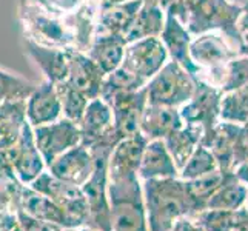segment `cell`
<instances>
[{
  "instance_id": "17",
  "label": "cell",
  "mask_w": 248,
  "mask_h": 231,
  "mask_svg": "<svg viewBox=\"0 0 248 231\" xmlns=\"http://www.w3.org/2000/svg\"><path fill=\"white\" fill-rule=\"evenodd\" d=\"M63 117L62 102L53 82L44 80L27 99V121L32 128L53 123Z\"/></svg>"
},
{
  "instance_id": "23",
  "label": "cell",
  "mask_w": 248,
  "mask_h": 231,
  "mask_svg": "<svg viewBox=\"0 0 248 231\" xmlns=\"http://www.w3.org/2000/svg\"><path fill=\"white\" fill-rule=\"evenodd\" d=\"M139 177L140 181L179 177V168L162 139L148 140L139 167Z\"/></svg>"
},
{
  "instance_id": "42",
  "label": "cell",
  "mask_w": 248,
  "mask_h": 231,
  "mask_svg": "<svg viewBox=\"0 0 248 231\" xmlns=\"http://www.w3.org/2000/svg\"><path fill=\"white\" fill-rule=\"evenodd\" d=\"M171 231H203V230L193 219H181L179 222H176V225Z\"/></svg>"
},
{
  "instance_id": "41",
  "label": "cell",
  "mask_w": 248,
  "mask_h": 231,
  "mask_svg": "<svg viewBox=\"0 0 248 231\" xmlns=\"http://www.w3.org/2000/svg\"><path fill=\"white\" fill-rule=\"evenodd\" d=\"M17 227V215L13 211H0V231H13Z\"/></svg>"
},
{
  "instance_id": "22",
  "label": "cell",
  "mask_w": 248,
  "mask_h": 231,
  "mask_svg": "<svg viewBox=\"0 0 248 231\" xmlns=\"http://www.w3.org/2000/svg\"><path fill=\"white\" fill-rule=\"evenodd\" d=\"M23 46L27 54L37 63V66L45 74V79L54 85L65 82L68 77V65H70V49L46 48L23 39Z\"/></svg>"
},
{
  "instance_id": "8",
  "label": "cell",
  "mask_w": 248,
  "mask_h": 231,
  "mask_svg": "<svg viewBox=\"0 0 248 231\" xmlns=\"http://www.w3.org/2000/svg\"><path fill=\"white\" fill-rule=\"evenodd\" d=\"M0 164L13 168L23 185L32 184L46 169L45 160L34 140V131L30 122L25 125L19 142L10 148L0 150Z\"/></svg>"
},
{
  "instance_id": "26",
  "label": "cell",
  "mask_w": 248,
  "mask_h": 231,
  "mask_svg": "<svg viewBox=\"0 0 248 231\" xmlns=\"http://www.w3.org/2000/svg\"><path fill=\"white\" fill-rule=\"evenodd\" d=\"M27 121V100L0 104V150L19 142Z\"/></svg>"
},
{
  "instance_id": "11",
  "label": "cell",
  "mask_w": 248,
  "mask_h": 231,
  "mask_svg": "<svg viewBox=\"0 0 248 231\" xmlns=\"http://www.w3.org/2000/svg\"><path fill=\"white\" fill-rule=\"evenodd\" d=\"M170 61L168 51L160 37H147L126 44L122 68L148 83Z\"/></svg>"
},
{
  "instance_id": "1",
  "label": "cell",
  "mask_w": 248,
  "mask_h": 231,
  "mask_svg": "<svg viewBox=\"0 0 248 231\" xmlns=\"http://www.w3.org/2000/svg\"><path fill=\"white\" fill-rule=\"evenodd\" d=\"M99 10L96 0H85L73 11L57 10L46 0H17V20L25 40L88 53L96 37Z\"/></svg>"
},
{
  "instance_id": "16",
  "label": "cell",
  "mask_w": 248,
  "mask_h": 231,
  "mask_svg": "<svg viewBox=\"0 0 248 231\" xmlns=\"http://www.w3.org/2000/svg\"><path fill=\"white\" fill-rule=\"evenodd\" d=\"M68 54H70V65H68L66 82L73 88L83 92L90 100L100 97L107 74L87 53L70 49Z\"/></svg>"
},
{
  "instance_id": "21",
  "label": "cell",
  "mask_w": 248,
  "mask_h": 231,
  "mask_svg": "<svg viewBox=\"0 0 248 231\" xmlns=\"http://www.w3.org/2000/svg\"><path fill=\"white\" fill-rule=\"evenodd\" d=\"M148 139L142 133L121 140L113 150L108 162V177L122 174H139V167Z\"/></svg>"
},
{
  "instance_id": "46",
  "label": "cell",
  "mask_w": 248,
  "mask_h": 231,
  "mask_svg": "<svg viewBox=\"0 0 248 231\" xmlns=\"http://www.w3.org/2000/svg\"><path fill=\"white\" fill-rule=\"evenodd\" d=\"M241 54L245 56V57L248 59V42H245V44L242 45V48H241Z\"/></svg>"
},
{
  "instance_id": "2",
  "label": "cell",
  "mask_w": 248,
  "mask_h": 231,
  "mask_svg": "<svg viewBox=\"0 0 248 231\" xmlns=\"http://www.w3.org/2000/svg\"><path fill=\"white\" fill-rule=\"evenodd\" d=\"M150 231H171L181 219H193L196 208L181 177L142 181Z\"/></svg>"
},
{
  "instance_id": "30",
  "label": "cell",
  "mask_w": 248,
  "mask_h": 231,
  "mask_svg": "<svg viewBox=\"0 0 248 231\" xmlns=\"http://www.w3.org/2000/svg\"><path fill=\"white\" fill-rule=\"evenodd\" d=\"M248 185L241 182L234 173H225L224 182L211 196L207 210H239L247 205Z\"/></svg>"
},
{
  "instance_id": "50",
  "label": "cell",
  "mask_w": 248,
  "mask_h": 231,
  "mask_svg": "<svg viewBox=\"0 0 248 231\" xmlns=\"http://www.w3.org/2000/svg\"><path fill=\"white\" fill-rule=\"evenodd\" d=\"M245 207H247V210H248V198H247V205H245Z\"/></svg>"
},
{
  "instance_id": "31",
  "label": "cell",
  "mask_w": 248,
  "mask_h": 231,
  "mask_svg": "<svg viewBox=\"0 0 248 231\" xmlns=\"http://www.w3.org/2000/svg\"><path fill=\"white\" fill-rule=\"evenodd\" d=\"M225 173H222L220 169L215 171V173L202 176L199 179H193V181H185L188 193L191 196V200L196 208V216L199 213L207 210V205L211 199V196L217 191V188L224 182ZM194 216V217H196Z\"/></svg>"
},
{
  "instance_id": "33",
  "label": "cell",
  "mask_w": 248,
  "mask_h": 231,
  "mask_svg": "<svg viewBox=\"0 0 248 231\" xmlns=\"http://www.w3.org/2000/svg\"><path fill=\"white\" fill-rule=\"evenodd\" d=\"M147 82L139 79L138 76L128 73L122 66H119L117 70L105 76L104 87H102L100 99L108 102L111 97H114L119 92H130V91H139L145 88Z\"/></svg>"
},
{
  "instance_id": "14",
  "label": "cell",
  "mask_w": 248,
  "mask_h": 231,
  "mask_svg": "<svg viewBox=\"0 0 248 231\" xmlns=\"http://www.w3.org/2000/svg\"><path fill=\"white\" fill-rule=\"evenodd\" d=\"M107 104L113 109L114 130L122 140L140 133V119L148 104L147 90L119 92Z\"/></svg>"
},
{
  "instance_id": "32",
  "label": "cell",
  "mask_w": 248,
  "mask_h": 231,
  "mask_svg": "<svg viewBox=\"0 0 248 231\" xmlns=\"http://www.w3.org/2000/svg\"><path fill=\"white\" fill-rule=\"evenodd\" d=\"M220 121L236 125L248 123V85L222 96Z\"/></svg>"
},
{
  "instance_id": "27",
  "label": "cell",
  "mask_w": 248,
  "mask_h": 231,
  "mask_svg": "<svg viewBox=\"0 0 248 231\" xmlns=\"http://www.w3.org/2000/svg\"><path fill=\"white\" fill-rule=\"evenodd\" d=\"M167 11L157 3L147 2L145 0L143 6L136 15L133 25L125 34L126 44L131 42L147 39V37H160L162 31L165 27Z\"/></svg>"
},
{
  "instance_id": "47",
  "label": "cell",
  "mask_w": 248,
  "mask_h": 231,
  "mask_svg": "<svg viewBox=\"0 0 248 231\" xmlns=\"http://www.w3.org/2000/svg\"><path fill=\"white\" fill-rule=\"evenodd\" d=\"M78 231H97V230H93V228H90V227H85V225H83V227H79Z\"/></svg>"
},
{
  "instance_id": "9",
  "label": "cell",
  "mask_w": 248,
  "mask_h": 231,
  "mask_svg": "<svg viewBox=\"0 0 248 231\" xmlns=\"http://www.w3.org/2000/svg\"><path fill=\"white\" fill-rule=\"evenodd\" d=\"M222 96L224 92L219 88L211 87L205 82H198V88L193 97L179 108L186 125H196L203 130L205 136L202 145L210 139V136L220 122Z\"/></svg>"
},
{
  "instance_id": "49",
  "label": "cell",
  "mask_w": 248,
  "mask_h": 231,
  "mask_svg": "<svg viewBox=\"0 0 248 231\" xmlns=\"http://www.w3.org/2000/svg\"><path fill=\"white\" fill-rule=\"evenodd\" d=\"M13 231H22V230H20V228H19V225H17V227H16V228H14V230H13Z\"/></svg>"
},
{
  "instance_id": "48",
  "label": "cell",
  "mask_w": 248,
  "mask_h": 231,
  "mask_svg": "<svg viewBox=\"0 0 248 231\" xmlns=\"http://www.w3.org/2000/svg\"><path fill=\"white\" fill-rule=\"evenodd\" d=\"M61 231H78V228H62Z\"/></svg>"
},
{
  "instance_id": "43",
  "label": "cell",
  "mask_w": 248,
  "mask_h": 231,
  "mask_svg": "<svg viewBox=\"0 0 248 231\" xmlns=\"http://www.w3.org/2000/svg\"><path fill=\"white\" fill-rule=\"evenodd\" d=\"M239 31H241V36L244 39V42H248V3H247V8L242 14V17L239 19Z\"/></svg>"
},
{
  "instance_id": "24",
  "label": "cell",
  "mask_w": 248,
  "mask_h": 231,
  "mask_svg": "<svg viewBox=\"0 0 248 231\" xmlns=\"http://www.w3.org/2000/svg\"><path fill=\"white\" fill-rule=\"evenodd\" d=\"M143 3L145 0H130V2L121 5L99 10L96 36L99 34H116V36L125 37Z\"/></svg>"
},
{
  "instance_id": "18",
  "label": "cell",
  "mask_w": 248,
  "mask_h": 231,
  "mask_svg": "<svg viewBox=\"0 0 248 231\" xmlns=\"http://www.w3.org/2000/svg\"><path fill=\"white\" fill-rule=\"evenodd\" d=\"M17 211H23L25 215L31 217L61 225L63 228H79V225L57 203H54L48 196L36 191L30 185H23L22 188Z\"/></svg>"
},
{
  "instance_id": "12",
  "label": "cell",
  "mask_w": 248,
  "mask_h": 231,
  "mask_svg": "<svg viewBox=\"0 0 248 231\" xmlns=\"http://www.w3.org/2000/svg\"><path fill=\"white\" fill-rule=\"evenodd\" d=\"M32 131L34 140H36L37 148L45 160L46 168L59 156H62L65 151L82 143V133L79 123L65 117L59 119L53 123L32 128Z\"/></svg>"
},
{
  "instance_id": "19",
  "label": "cell",
  "mask_w": 248,
  "mask_h": 231,
  "mask_svg": "<svg viewBox=\"0 0 248 231\" xmlns=\"http://www.w3.org/2000/svg\"><path fill=\"white\" fill-rule=\"evenodd\" d=\"M160 39L164 42L171 61L179 62L188 73H191V76L196 80H198L199 70H198V66L193 63L190 57V45H191L193 36L174 14L167 13L165 27L160 34Z\"/></svg>"
},
{
  "instance_id": "37",
  "label": "cell",
  "mask_w": 248,
  "mask_h": 231,
  "mask_svg": "<svg viewBox=\"0 0 248 231\" xmlns=\"http://www.w3.org/2000/svg\"><path fill=\"white\" fill-rule=\"evenodd\" d=\"M36 88L32 82L0 68V102L27 100Z\"/></svg>"
},
{
  "instance_id": "20",
  "label": "cell",
  "mask_w": 248,
  "mask_h": 231,
  "mask_svg": "<svg viewBox=\"0 0 248 231\" xmlns=\"http://www.w3.org/2000/svg\"><path fill=\"white\" fill-rule=\"evenodd\" d=\"M184 125L185 122L179 108L147 104L140 119V133L148 140H164L171 133L177 131Z\"/></svg>"
},
{
  "instance_id": "13",
  "label": "cell",
  "mask_w": 248,
  "mask_h": 231,
  "mask_svg": "<svg viewBox=\"0 0 248 231\" xmlns=\"http://www.w3.org/2000/svg\"><path fill=\"white\" fill-rule=\"evenodd\" d=\"M79 128L82 133V143L88 148L99 142L117 145L122 140L114 130L113 109L100 97L90 100L79 122Z\"/></svg>"
},
{
  "instance_id": "28",
  "label": "cell",
  "mask_w": 248,
  "mask_h": 231,
  "mask_svg": "<svg viewBox=\"0 0 248 231\" xmlns=\"http://www.w3.org/2000/svg\"><path fill=\"white\" fill-rule=\"evenodd\" d=\"M203 130L201 126L196 125H184L182 128H179L177 131L171 133L168 138L164 139L167 148L173 157L176 167L179 168V173L185 167V164L190 157L193 156V153L198 150L199 145L203 142Z\"/></svg>"
},
{
  "instance_id": "36",
  "label": "cell",
  "mask_w": 248,
  "mask_h": 231,
  "mask_svg": "<svg viewBox=\"0 0 248 231\" xmlns=\"http://www.w3.org/2000/svg\"><path fill=\"white\" fill-rule=\"evenodd\" d=\"M23 184L17 179L13 168L0 164V211L17 213Z\"/></svg>"
},
{
  "instance_id": "10",
  "label": "cell",
  "mask_w": 248,
  "mask_h": 231,
  "mask_svg": "<svg viewBox=\"0 0 248 231\" xmlns=\"http://www.w3.org/2000/svg\"><path fill=\"white\" fill-rule=\"evenodd\" d=\"M30 186L34 188L36 191L48 196L79 227L85 225L88 217V203L80 186L61 181V179L51 174L48 169H45L36 181L30 184Z\"/></svg>"
},
{
  "instance_id": "4",
  "label": "cell",
  "mask_w": 248,
  "mask_h": 231,
  "mask_svg": "<svg viewBox=\"0 0 248 231\" xmlns=\"http://www.w3.org/2000/svg\"><path fill=\"white\" fill-rule=\"evenodd\" d=\"M108 196L113 231H150L139 174L108 177Z\"/></svg>"
},
{
  "instance_id": "51",
  "label": "cell",
  "mask_w": 248,
  "mask_h": 231,
  "mask_svg": "<svg viewBox=\"0 0 248 231\" xmlns=\"http://www.w3.org/2000/svg\"><path fill=\"white\" fill-rule=\"evenodd\" d=\"M46 2H53V0H46Z\"/></svg>"
},
{
  "instance_id": "44",
  "label": "cell",
  "mask_w": 248,
  "mask_h": 231,
  "mask_svg": "<svg viewBox=\"0 0 248 231\" xmlns=\"http://www.w3.org/2000/svg\"><path fill=\"white\" fill-rule=\"evenodd\" d=\"M234 174H236V177L239 179V181L244 182L245 185H248V160L244 162V164H241L234 169Z\"/></svg>"
},
{
  "instance_id": "5",
  "label": "cell",
  "mask_w": 248,
  "mask_h": 231,
  "mask_svg": "<svg viewBox=\"0 0 248 231\" xmlns=\"http://www.w3.org/2000/svg\"><path fill=\"white\" fill-rule=\"evenodd\" d=\"M241 56L224 34L217 31L194 36L190 45V57L199 70V82H205L220 90L227 65Z\"/></svg>"
},
{
  "instance_id": "3",
  "label": "cell",
  "mask_w": 248,
  "mask_h": 231,
  "mask_svg": "<svg viewBox=\"0 0 248 231\" xmlns=\"http://www.w3.org/2000/svg\"><path fill=\"white\" fill-rule=\"evenodd\" d=\"M245 8L247 5H236L230 0H194L184 8L177 19L185 25L193 37L217 31L241 51L245 42L237 23Z\"/></svg>"
},
{
  "instance_id": "25",
  "label": "cell",
  "mask_w": 248,
  "mask_h": 231,
  "mask_svg": "<svg viewBox=\"0 0 248 231\" xmlns=\"http://www.w3.org/2000/svg\"><path fill=\"white\" fill-rule=\"evenodd\" d=\"M125 48V37L116 34H99L94 37L87 54L102 68V71L109 74L122 65Z\"/></svg>"
},
{
  "instance_id": "40",
  "label": "cell",
  "mask_w": 248,
  "mask_h": 231,
  "mask_svg": "<svg viewBox=\"0 0 248 231\" xmlns=\"http://www.w3.org/2000/svg\"><path fill=\"white\" fill-rule=\"evenodd\" d=\"M17 225L22 231H61L63 227L49 224V222L39 220L36 217H31L28 215H25L23 211H17Z\"/></svg>"
},
{
  "instance_id": "34",
  "label": "cell",
  "mask_w": 248,
  "mask_h": 231,
  "mask_svg": "<svg viewBox=\"0 0 248 231\" xmlns=\"http://www.w3.org/2000/svg\"><path fill=\"white\" fill-rule=\"evenodd\" d=\"M217 169H219V164L216 157L213 156L211 150L203 147V145H199L198 150L190 157V160L181 169L179 177L184 179V181H193V179H199L202 176L215 173Z\"/></svg>"
},
{
  "instance_id": "52",
  "label": "cell",
  "mask_w": 248,
  "mask_h": 231,
  "mask_svg": "<svg viewBox=\"0 0 248 231\" xmlns=\"http://www.w3.org/2000/svg\"><path fill=\"white\" fill-rule=\"evenodd\" d=\"M0 104H2V102H0Z\"/></svg>"
},
{
  "instance_id": "29",
  "label": "cell",
  "mask_w": 248,
  "mask_h": 231,
  "mask_svg": "<svg viewBox=\"0 0 248 231\" xmlns=\"http://www.w3.org/2000/svg\"><path fill=\"white\" fill-rule=\"evenodd\" d=\"M203 231H248V210H205L193 217Z\"/></svg>"
},
{
  "instance_id": "6",
  "label": "cell",
  "mask_w": 248,
  "mask_h": 231,
  "mask_svg": "<svg viewBox=\"0 0 248 231\" xmlns=\"http://www.w3.org/2000/svg\"><path fill=\"white\" fill-rule=\"evenodd\" d=\"M90 150L94 156V171L90 181L82 186L88 203V217L85 227L97 231H113L108 196V162L114 148L107 145H93Z\"/></svg>"
},
{
  "instance_id": "39",
  "label": "cell",
  "mask_w": 248,
  "mask_h": 231,
  "mask_svg": "<svg viewBox=\"0 0 248 231\" xmlns=\"http://www.w3.org/2000/svg\"><path fill=\"white\" fill-rule=\"evenodd\" d=\"M230 126H232V136H233L234 169H236L239 165L248 160V123L247 125L230 123Z\"/></svg>"
},
{
  "instance_id": "45",
  "label": "cell",
  "mask_w": 248,
  "mask_h": 231,
  "mask_svg": "<svg viewBox=\"0 0 248 231\" xmlns=\"http://www.w3.org/2000/svg\"><path fill=\"white\" fill-rule=\"evenodd\" d=\"M97 5L100 10H105V8H109V6H114V5H121V3H125V2H130V0H96Z\"/></svg>"
},
{
  "instance_id": "38",
  "label": "cell",
  "mask_w": 248,
  "mask_h": 231,
  "mask_svg": "<svg viewBox=\"0 0 248 231\" xmlns=\"http://www.w3.org/2000/svg\"><path fill=\"white\" fill-rule=\"evenodd\" d=\"M245 85H248V59L241 54L227 65L220 91L225 94Z\"/></svg>"
},
{
  "instance_id": "35",
  "label": "cell",
  "mask_w": 248,
  "mask_h": 231,
  "mask_svg": "<svg viewBox=\"0 0 248 231\" xmlns=\"http://www.w3.org/2000/svg\"><path fill=\"white\" fill-rule=\"evenodd\" d=\"M56 88H57L59 97H61V102H62L63 117L70 119V121H73L76 123H79L80 119L85 114V109H87V107L90 104V99L79 90L73 88L66 80L57 83Z\"/></svg>"
},
{
  "instance_id": "15",
  "label": "cell",
  "mask_w": 248,
  "mask_h": 231,
  "mask_svg": "<svg viewBox=\"0 0 248 231\" xmlns=\"http://www.w3.org/2000/svg\"><path fill=\"white\" fill-rule=\"evenodd\" d=\"M54 177L76 186H83L94 171V156L83 143L65 151L46 168Z\"/></svg>"
},
{
  "instance_id": "7",
  "label": "cell",
  "mask_w": 248,
  "mask_h": 231,
  "mask_svg": "<svg viewBox=\"0 0 248 231\" xmlns=\"http://www.w3.org/2000/svg\"><path fill=\"white\" fill-rule=\"evenodd\" d=\"M198 82L181 63L170 59L164 68L145 85L148 104L181 108L193 97Z\"/></svg>"
}]
</instances>
